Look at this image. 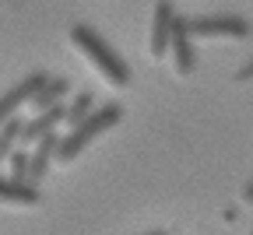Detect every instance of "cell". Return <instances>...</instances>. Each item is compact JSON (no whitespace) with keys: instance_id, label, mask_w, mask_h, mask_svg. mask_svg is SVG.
<instances>
[{"instance_id":"7a4b0ae2","label":"cell","mask_w":253,"mask_h":235,"mask_svg":"<svg viewBox=\"0 0 253 235\" xmlns=\"http://www.w3.org/2000/svg\"><path fill=\"white\" fill-rule=\"evenodd\" d=\"M123 119V106L120 102H106V106H95L88 119H81L78 126H71V133L60 137V148H56V165H71L95 137H102L106 130H113L116 123Z\"/></svg>"},{"instance_id":"ba28073f","label":"cell","mask_w":253,"mask_h":235,"mask_svg":"<svg viewBox=\"0 0 253 235\" xmlns=\"http://www.w3.org/2000/svg\"><path fill=\"white\" fill-rule=\"evenodd\" d=\"M60 123H63V102H60V106H49V109H42V113H32V119H21V137H18V144H21V148H32L39 137L53 133Z\"/></svg>"},{"instance_id":"8992f818","label":"cell","mask_w":253,"mask_h":235,"mask_svg":"<svg viewBox=\"0 0 253 235\" xmlns=\"http://www.w3.org/2000/svg\"><path fill=\"white\" fill-rule=\"evenodd\" d=\"M42 81H46V74H28L21 84H14L4 98H0V126L11 123V119L18 116V109H28L32 95H36V91L42 88Z\"/></svg>"},{"instance_id":"5bb4252c","label":"cell","mask_w":253,"mask_h":235,"mask_svg":"<svg viewBox=\"0 0 253 235\" xmlns=\"http://www.w3.org/2000/svg\"><path fill=\"white\" fill-rule=\"evenodd\" d=\"M232 81H236V84H253V60H246V63L239 67V71L232 74Z\"/></svg>"},{"instance_id":"30bf717a","label":"cell","mask_w":253,"mask_h":235,"mask_svg":"<svg viewBox=\"0 0 253 235\" xmlns=\"http://www.w3.org/2000/svg\"><path fill=\"white\" fill-rule=\"evenodd\" d=\"M67 95H71V81H67V78H46L42 88L32 95L28 109H32V113H42V109H49V106H60Z\"/></svg>"},{"instance_id":"9a60e30c","label":"cell","mask_w":253,"mask_h":235,"mask_svg":"<svg viewBox=\"0 0 253 235\" xmlns=\"http://www.w3.org/2000/svg\"><path fill=\"white\" fill-rule=\"evenodd\" d=\"M239 200H243V204H253V179L243 186V193H239Z\"/></svg>"},{"instance_id":"277c9868","label":"cell","mask_w":253,"mask_h":235,"mask_svg":"<svg viewBox=\"0 0 253 235\" xmlns=\"http://www.w3.org/2000/svg\"><path fill=\"white\" fill-rule=\"evenodd\" d=\"M176 7L172 0H158L155 11H151V28H148V56L151 60H162L169 56V39H172V25H176Z\"/></svg>"},{"instance_id":"4fadbf2b","label":"cell","mask_w":253,"mask_h":235,"mask_svg":"<svg viewBox=\"0 0 253 235\" xmlns=\"http://www.w3.org/2000/svg\"><path fill=\"white\" fill-rule=\"evenodd\" d=\"M7 165H11V179H21V183H28V151L18 144L11 155H7Z\"/></svg>"},{"instance_id":"5b68a950","label":"cell","mask_w":253,"mask_h":235,"mask_svg":"<svg viewBox=\"0 0 253 235\" xmlns=\"http://www.w3.org/2000/svg\"><path fill=\"white\" fill-rule=\"evenodd\" d=\"M169 63L176 78H190L197 71V46L186 32V18H176L172 25V39H169Z\"/></svg>"},{"instance_id":"3957f363","label":"cell","mask_w":253,"mask_h":235,"mask_svg":"<svg viewBox=\"0 0 253 235\" xmlns=\"http://www.w3.org/2000/svg\"><path fill=\"white\" fill-rule=\"evenodd\" d=\"M186 32L190 39L201 42V39H250L253 36V25L243 14H197V18H186Z\"/></svg>"},{"instance_id":"7c38bea8","label":"cell","mask_w":253,"mask_h":235,"mask_svg":"<svg viewBox=\"0 0 253 235\" xmlns=\"http://www.w3.org/2000/svg\"><path fill=\"white\" fill-rule=\"evenodd\" d=\"M18 137H21V119L14 116L11 123L0 126V165H4V161H7V155L18 148Z\"/></svg>"},{"instance_id":"6da1fadb","label":"cell","mask_w":253,"mask_h":235,"mask_svg":"<svg viewBox=\"0 0 253 235\" xmlns=\"http://www.w3.org/2000/svg\"><path fill=\"white\" fill-rule=\"evenodd\" d=\"M67 42L74 46V53H78L109 88H126V84H130V67H126V60H123L91 25H81V21L71 25Z\"/></svg>"},{"instance_id":"2e32d148","label":"cell","mask_w":253,"mask_h":235,"mask_svg":"<svg viewBox=\"0 0 253 235\" xmlns=\"http://www.w3.org/2000/svg\"><path fill=\"white\" fill-rule=\"evenodd\" d=\"M148 235H166V232H148Z\"/></svg>"},{"instance_id":"9c48e42d","label":"cell","mask_w":253,"mask_h":235,"mask_svg":"<svg viewBox=\"0 0 253 235\" xmlns=\"http://www.w3.org/2000/svg\"><path fill=\"white\" fill-rule=\"evenodd\" d=\"M39 186H32V183H21V179H4L0 176V204L4 207H39Z\"/></svg>"},{"instance_id":"8fae6325","label":"cell","mask_w":253,"mask_h":235,"mask_svg":"<svg viewBox=\"0 0 253 235\" xmlns=\"http://www.w3.org/2000/svg\"><path fill=\"white\" fill-rule=\"evenodd\" d=\"M91 109H95V95H91V91H78L71 102L63 106V123H67V126H78L81 119L91 116Z\"/></svg>"},{"instance_id":"52a82bcc","label":"cell","mask_w":253,"mask_h":235,"mask_svg":"<svg viewBox=\"0 0 253 235\" xmlns=\"http://www.w3.org/2000/svg\"><path fill=\"white\" fill-rule=\"evenodd\" d=\"M56 148H60V133H56V130L32 144V151H28V183H32V186H39V183L46 179L49 165L56 161Z\"/></svg>"}]
</instances>
